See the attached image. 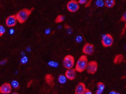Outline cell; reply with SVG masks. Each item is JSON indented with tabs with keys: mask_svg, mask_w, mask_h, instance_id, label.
Listing matches in <instances>:
<instances>
[{
	"mask_svg": "<svg viewBox=\"0 0 126 94\" xmlns=\"http://www.w3.org/2000/svg\"><path fill=\"white\" fill-rule=\"evenodd\" d=\"M34 9V8L32 7L31 9L24 8L19 11L16 14L17 20L19 23L20 24H23L25 23Z\"/></svg>",
	"mask_w": 126,
	"mask_h": 94,
	"instance_id": "6da1fadb",
	"label": "cell"
},
{
	"mask_svg": "<svg viewBox=\"0 0 126 94\" xmlns=\"http://www.w3.org/2000/svg\"><path fill=\"white\" fill-rule=\"evenodd\" d=\"M87 57L85 55H81L78 60L75 69L78 72L82 73L86 70L88 65Z\"/></svg>",
	"mask_w": 126,
	"mask_h": 94,
	"instance_id": "7a4b0ae2",
	"label": "cell"
},
{
	"mask_svg": "<svg viewBox=\"0 0 126 94\" xmlns=\"http://www.w3.org/2000/svg\"><path fill=\"white\" fill-rule=\"evenodd\" d=\"M114 42V39L112 36L109 33L104 35L102 39L101 43L105 48L110 47L112 46Z\"/></svg>",
	"mask_w": 126,
	"mask_h": 94,
	"instance_id": "3957f363",
	"label": "cell"
},
{
	"mask_svg": "<svg viewBox=\"0 0 126 94\" xmlns=\"http://www.w3.org/2000/svg\"><path fill=\"white\" fill-rule=\"evenodd\" d=\"M75 64L74 57L71 55H67L63 59V65L67 69L72 68Z\"/></svg>",
	"mask_w": 126,
	"mask_h": 94,
	"instance_id": "277c9868",
	"label": "cell"
},
{
	"mask_svg": "<svg viewBox=\"0 0 126 94\" xmlns=\"http://www.w3.org/2000/svg\"><path fill=\"white\" fill-rule=\"evenodd\" d=\"M98 68V63L96 61H91L88 63L86 71L88 74L94 75L97 72Z\"/></svg>",
	"mask_w": 126,
	"mask_h": 94,
	"instance_id": "5b68a950",
	"label": "cell"
},
{
	"mask_svg": "<svg viewBox=\"0 0 126 94\" xmlns=\"http://www.w3.org/2000/svg\"><path fill=\"white\" fill-rule=\"evenodd\" d=\"M67 8L71 12H75L79 9V3L76 0H71L67 4Z\"/></svg>",
	"mask_w": 126,
	"mask_h": 94,
	"instance_id": "8992f818",
	"label": "cell"
},
{
	"mask_svg": "<svg viewBox=\"0 0 126 94\" xmlns=\"http://www.w3.org/2000/svg\"><path fill=\"white\" fill-rule=\"evenodd\" d=\"M94 45L89 43H86L82 48V53L86 55H92L94 52Z\"/></svg>",
	"mask_w": 126,
	"mask_h": 94,
	"instance_id": "52a82bcc",
	"label": "cell"
},
{
	"mask_svg": "<svg viewBox=\"0 0 126 94\" xmlns=\"http://www.w3.org/2000/svg\"><path fill=\"white\" fill-rule=\"evenodd\" d=\"M17 19L16 15L9 16L5 20V24L8 27H13L15 26L17 23Z\"/></svg>",
	"mask_w": 126,
	"mask_h": 94,
	"instance_id": "ba28073f",
	"label": "cell"
},
{
	"mask_svg": "<svg viewBox=\"0 0 126 94\" xmlns=\"http://www.w3.org/2000/svg\"><path fill=\"white\" fill-rule=\"evenodd\" d=\"M12 91V87L10 83H4L0 87V93L1 94H9Z\"/></svg>",
	"mask_w": 126,
	"mask_h": 94,
	"instance_id": "9c48e42d",
	"label": "cell"
},
{
	"mask_svg": "<svg viewBox=\"0 0 126 94\" xmlns=\"http://www.w3.org/2000/svg\"><path fill=\"white\" fill-rule=\"evenodd\" d=\"M76 69L71 68L67 69L65 73V75L67 79L70 81L74 80L76 77Z\"/></svg>",
	"mask_w": 126,
	"mask_h": 94,
	"instance_id": "30bf717a",
	"label": "cell"
},
{
	"mask_svg": "<svg viewBox=\"0 0 126 94\" xmlns=\"http://www.w3.org/2000/svg\"><path fill=\"white\" fill-rule=\"evenodd\" d=\"M86 88L85 84L83 82H79L77 85L75 91V94H84Z\"/></svg>",
	"mask_w": 126,
	"mask_h": 94,
	"instance_id": "8fae6325",
	"label": "cell"
},
{
	"mask_svg": "<svg viewBox=\"0 0 126 94\" xmlns=\"http://www.w3.org/2000/svg\"><path fill=\"white\" fill-rule=\"evenodd\" d=\"M45 80L47 83V84L50 86L51 88H53L55 85V78L53 76L52 74H48L45 75Z\"/></svg>",
	"mask_w": 126,
	"mask_h": 94,
	"instance_id": "7c38bea8",
	"label": "cell"
},
{
	"mask_svg": "<svg viewBox=\"0 0 126 94\" xmlns=\"http://www.w3.org/2000/svg\"><path fill=\"white\" fill-rule=\"evenodd\" d=\"M124 59V56L122 54H116L113 59V63L116 65L120 64L123 61Z\"/></svg>",
	"mask_w": 126,
	"mask_h": 94,
	"instance_id": "4fadbf2b",
	"label": "cell"
},
{
	"mask_svg": "<svg viewBox=\"0 0 126 94\" xmlns=\"http://www.w3.org/2000/svg\"><path fill=\"white\" fill-rule=\"evenodd\" d=\"M97 90H96L95 93L96 94H101L103 92L105 88V85L102 82H99L97 84Z\"/></svg>",
	"mask_w": 126,
	"mask_h": 94,
	"instance_id": "5bb4252c",
	"label": "cell"
},
{
	"mask_svg": "<svg viewBox=\"0 0 126 94\" xmlns=\"http://www.w3.org/2000/svg\"><path fill=\"white\" fill-rule=\"evenodd\" d=\"M115 4V0H105L104 1V5L108 8H112Z\"/></svg>",
	"mask_w": 126,
	"mask_h": 94,
	"instance_id": "9a60e30c",
	"label": "cell"
},
{
	"mask_svg": "<svg viewBox=\"0 0 126 94\" xmlns=\"http://www.w3.org/2000/svg\"><path fill=\"white\" fill-rule=\"evenodd\" d=\"M64 17L63 15H58L55 19V22L56 23H60L64 21Z\"/></svg>",
	"mask_w": 126,
	"mask_h": 94,
	"instance_id": "2e32d148",
	"label": "cell"
},
{
	"mask_svg": "<svg viewBox=\"0 0 126 94\" xmlns=\"http://www.w3.org/2000/svg\"><path fill=\"white\" fill-rule=\"evenodd\" d=\"M66 79L67 78L66 77L65 75L64 76L63 75H61L58 79L59 81L60 82V83H62V84H63L65 83V82L66 81Z\"/></svg>",
	"mask_w": 126,
	"mask_h": 94,
	"instance_id": "e0dca14e",
	"label": "cell"
},
{
	"mask_svg": "<svg viewBox=\"0 0 126 94\" xmlns=\"http://www.w3.org/2000/svg\"><path fill=\"white\" fill-rule=\"evenodd\" d=\"M12 85L15 89H18L19 88V83L16 81H14L12 82Z\"/></svg>",
	"mask_w": 126,
	"mask_h": 94,
	"instance_id": "ac0fdd59",
	"label": "cell"
},
{
	"mask_svg": "<svg viewBox=\"0 0 126 94\" xmlns=\"http://www.w3.org/2000/svg\"><path fill=\"white\" fill-rule=\"evenodd\" d=\"M5 32V29L4 27L2 25L0 26V37L2 36Z\"/></svg>",
	"mask_w": 126,
	"mask_h": 94,
	"instance_id": "d6986e66",
	"label": "cell"
},
{
	"mask_svg": "<svg viewBox=\"0 0 126 94\" xmlns=\"http://www.w3.org/2000/svg\"><path fill=\"white\" fill-rule=\"evenodd\" d=\"M120 21L121 22H126V11H125L124 14L122 15L121 19H120Z\"/></svg>",
	"mask_w": 126,
	"mask_h": 94,
	"instance_id": "ffe728a7",
	"label": "cell"
},
{
	"mask_svg": "<svg viewBox=\"0 0 126 94\" xmlns=\"http://www.w3.org/2000/svg\"><path fill=\"white\" fill-rule=\"evenodd\" d=\"M92 0H88L87 2L85 4V7H89L91 4V3H92Z\"/></svg>",
	"mask_w": 126,
	"mask_h": 94,
	"instance_id": "44dd1931",
	"label": "cell"
},
{
	"mask_svg": "<svg viewBox=\"0 0 126 94\" xmlns=\"http://www.w3.org/2000/svg\"><path fill=\"white\" fill-rule=\"evenodd\" d=\"M96 4L98 6H102L103 4H104V3H103L102 0H98L96 2Z\"/></svg>",
	"mask_w": 126,
	"mask_h": 94,
	"instance_id": "7402d4cb",
	"label": "cell"
},
{
	"mask_svg": "<svg viewBox=\"0 0 126 94\" xmlns=\"http://www.w3.org/2000/svg\"><path fill=\"white\" fill-rule=\"evenodd\" d=\"M87 0H78V2L81 4L86 3L87 2Z\"/></svg>",
	"mask_w": 126,
	"mask_h": 94,
	"instance_id": "603a6c76",
	"label": "cell"
},
{
	"mask_svg": "<svg viewBox=\"0 0 126 94\" xmlns=\"http://www.w3.org/2000/svg\"><path fill=\"white\" fill-rule=\"evenodd\" d=\"M32 82H33L32 80H31L29 82H28V83H27V88H30L31 87V86L32 85Z\"/></svg>",
	"mask_w": 126,
	"mask_h": 94,
	"instance_id": "cb8c5ba5",
	"label": "cell"
},
{
	"mask_svg": "<svg viewBox=\"0 0 126 94\" xmlns=\"http://www.w3.org/2000/svg\"><path fill=\"white\" fill-rule=\"evenodd\" d=\"M126 30V22H125V26H124V28L123 29L122 31V32H121V36H122L124 33H125V31Z\"/></svg>",
	"mask_w": 126,
	"mask_h": 94,
	"instance_id": "d4e9b609",
	"label": "cell"
},
{
	"mask_svg": "<svg viewBox=\"0 0 126 94\" xmlns=\"http://www.w3.org/2000/svg\"><path fill=\"white\" fill-rule=\"evenodd\" d=\"M92 94V92L88 89H86L85 92H84V94Z\"/></svg>",
	"mask_w": 126,
	"mask_h": 94,
	"instance_id": "484cf974",
	"label": "cell"
},
{
	"mask_svg": "<svg viewBox=\"0 0 126 94\" xmlns=\"http://www.w3.org/2000/svg\"><path fill=\"white\" fill-rule=\"evenodd\" d=\"M7 61V59L6 58V59H3V60H2L0 62V64H1V65H3V64H5V63H6Z\"/></svg>",
	"mask_w": 126,
	"mask_h": 94,
	"instance_id": "4316f807",
	"label": "cell"
},
{
	"mask_svg": "<svg viewBox=\"0 0 126 94\" xmlns=\"http://www.w3.org/2000/svg\"><path fill=\"white\" fill-rule=\"evenodd\" d=\"M70 27H71L70 26H69V25H68L67 24H65V25H64V28H66V29H69Z\"/></svg>",
	"mask_w": 126,
	"mask_h": 94,
	"instance_id": "83f0119b",
	"label": "cell"
},
{
	"mask_svg": "<svg viewBox=\"0 0 126 94\" xmlns=\"http://www.w3.org/2000/svg\"></svg>",
	"mask_w": 126,
	"mask_h": 94,
	"instance_id": "f1b7e54d",
	"label": "cell"
}]
</instances>
